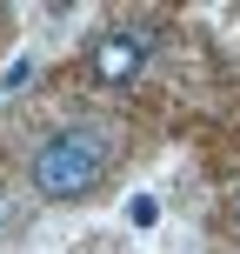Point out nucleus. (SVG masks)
Here are the masks:
<instances>
[{
	"label": "nucleus",
	"mask_w": 240,
	"mask_h": 254,
	"mask_svg": "<svg viewBox=\"0 0 240 254\" xmlns=\"http://www.w3.org/2000/svg\"><path fill=\"white\" fill-rule=\"evenodd\" d=\"M120 167V134L107 121H67L27 154V188L53 207H74V201H94V194L114 181Z\"/></svg>",
	"instance_id": "1"
},
{
	"label": "nucleus",
	"mask_w": 240,
	"mask_h": 254,
	"mask_svg": "<svg viewBox=\"0 0 240 254\" xmlns=\"http://www.w3.org/2000/svg\"><path fill=\"white\" fill-rule=\"evenodd\" d=\"M153 27H140V20H120V27H100V34L87 40V74L100 80V87H114V94H127L140 80V67L153 61Z\"/></svg>",
	"instance_id": "2"
},
{
	"label": "nucleus",
	"mask_w": 240,
	"mask_h": 254,
	"mask_svg": "<svg viewBox=\"0 0 240 254\" xmlns=\"http://www.w3.org/2000/svg\"><path fill=\"white\" fill-rule=\"evenodd\" d=\"M234 228H240V194H234Z\"/></svg>",
	"instance_id": "3"
}]
</instances>
